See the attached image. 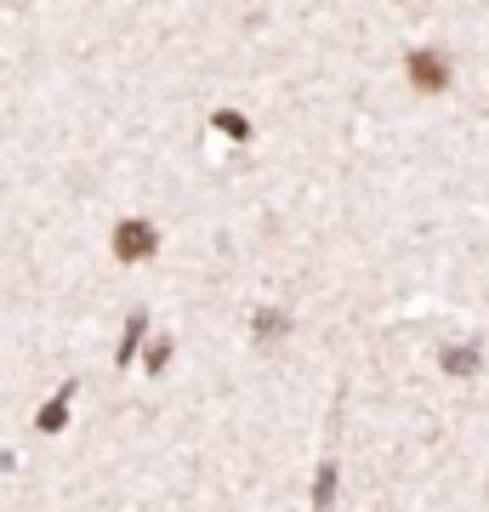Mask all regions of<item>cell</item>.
I'll return each mask as SVG.
<instances>
[{"mask_svg": "<svg viewBox=\"0 0 489 512\" xmlns=\"http://www.w3.org/2000/svg\"><path fill=\"white\" fill-rule=\"evenodd\" d=\"M410 80H416L421 92H444L450 69H444V57H438V52H416V57H410Z\"/></svg>", "mask_w": 489, "mask_h": 512, "instance_id": "obj_1", "label": "cell"}, {"mask_svg": "<svg viewBox=\"0 0 489 512\" xmlns=\"http://www.w3.org/2000/svg\"><path fill=\"white\" fill-rule=\"evenodd\" d=\"M114 251L126 256H148L154 251V228H143V222H120V228H114Z\"/></svg>", "mask_w": 489, "mask_h": 512, "instance_id": "obj_2", "label": "cell"}, {"mask_svg": "<svg viewBox=\"0 0 489 512\" xmlns=\"http://www.w3.org/2000/svg\"><path fill=\"white\" fill-rule=\"evenodd\" d=\"M444 370H450V376H467V370H478V353H472V348L444 353Z\"/></svg>", "mask_w": 489, "mask_h": 512, "instance_id": "obj_3", "label": "cell"}]
</instances>
